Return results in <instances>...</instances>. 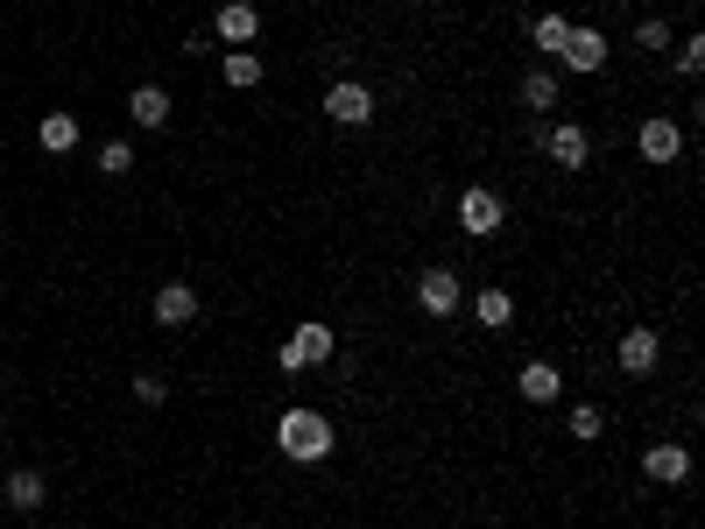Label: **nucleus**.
Returning <instances> with one entry per match:
<instances>
[{
	"instance_id": "nucleus-1",
	"label": "nucleus",
	"mask_w": 705,
	"mask_h": 529,
	"mask_svg": "<svg viewBox=\"0 0 705 529\" xmlns=\"http://www.w3.org/2000/svg\"><path fill=\"white\" fill-rule=\"evenodd\" d=\"M276 445L282 452H290V459L297 466H318V459H332V417H325V409H282V417H276Z\"/></svg>"
},
{
	"instance_id": "nucleus-2",
	"label": "nucleus",
	"mask_w": 705,
	"mask_h": 529,
	"mask_svg": "<svg viewBox=\"0 0 705 529\" xmlns=\"http://www.w3.org/2000/svg\"><path fill=\"white\" fill-rule=\"evenodd\" d=\"M332 346H339V339H332V325H297L290 339H282V353H276V361L282 367H318V361H332Z\"/></svg>"
},
{
	"instance_id": "nucleus-3",
	"label": "nucleus",
	"mask_w": 705,
	"mask_h": 529,
	"mask_svg": "<svg viewBox=\"0 0 705 529\" xmlns=\"http://www.w3.org/2000/svg\"><path fill=\"white\" fill-rule=\"evenodd\" d=\"M325 113L339 127H367L374 121V92L360 85V79H339V85H325Z\"/></svg>"
},
{
	"instance_id": "nucleus-4",
	"label": "nucleus",
	"mask_w": 705,
	"mask_h": 529,
	"mask_svg": "<svg viewBox=\"0 0 705 529\" xmlns=\"http://www.w3.org/2000/svg\"><path fill=\"white\" fill-rule=\"evenodd\" d=\"M543 156L558 163V169H585L593 163V142H585V127H571V121H558V127H543Z\"/></svg>"
},
{
	"instance_id": "nucleus-5",
	"label": "nucleus",
	"mask_w": 705,
	"mask_h": 529,
	"mask_svg": "<svg viewBox=\"0 0 705 529\" xmlns=\"http://www.w3.org/2000/svg\"><path fill=\"white\" fill-rule=\"evenodd\" d=\"M501 219H508V205H501V198H494V191H487V184H473V191L459 198V226H466V234H473V240H487V234H501Z\"/></svg>"
},
{
	"instance_id": "nucleus-6",
	"label": "nucleus",
	"mask_w": 705,
	"mask_h": 529,
	"mask_svg": "<svg viewBox=\"0 0 705 529\" xmlns=\"http://www.w3.org/2000/svg\"><path fill=\"white\" fill-rule=\"evenodd\" d=\"M459 269H424V276H416V304H424L431 318H452V311H459Z\"/></svg>"
},
{
	"instance_id": "nucleus-7",
	"label": "nucleus",
	"mask_w": 705,
	"mask_h": 529,
	"mask_svg": "<svg viewBox=\"0 0 705 529\" xmlns=\"http://www.w3.org/2000/svg\"><path fill=\"white\" fill-rule=\"evenodd\" d=\"M558 56H564L571 71H579V79H593V71H606V35L571 22V35H564V50H558Z\"/></svg>"
},
{
	"instance_id": "nucleus-8",
	"label": "nucleus",
	"mask_w": 705,
	"mask_h": 529,
	"mask_svg": "<svg viewBox=\"0 0 705 529\" xmlns=\"http://www.w3.org/2000/svg\"><path fill=\"white\" fill-rule=\"evenodd\" d=\"M635 148H642L650 163H677V156H684V135H677V121H663V113H656V121H642Z\"/></svg>"
},
{
	"instance_id": "nucleus-9",
	"label": "nucleus",
	"mask_w": 705,
	"mask_h": 529,
	"mask_svg": "<svg viewBox=\"0 0 705 529\" xmlns=\"http://www.w3.org/2000/svg\"><path fill=\"white\" fill-rule=\"evenodd\" d=\"M642 474H650L656 487H677L684 474H692V452H684V445H650V452H642Z\"/></svg>"
},
{
	"instance_id": "nucleus-10",
	"label": "nucleus",
	"mask_w": 705,
	"mask_h": 529,
	"mask_svg": "<svg viewBox=\"0 0 705 529\" xmlns=\"http://www.w3.org/2000/svg\"><path fill=\"white\" fill-rule=\"evenodd\" d=\"M212 35H219V43H255V35H261V14L247 8V0H226L219 22H212Z\"/></svg>"
},
{
	"instance_id": "nucleus-11",
	"label": "nucleus",
	"mask_w": 705,
	"mask_h": 529,
	"mask_svg": "<svg viewBox=\"0 0 705 529\" xmlns=\"http://www.w3.org/2000/svg\"><path fill=\"white\" fill-rule=\"evenodd\" d=\"M198 318V290L190 282H163L156 290V325H190Z\"/></svg>"
},
{
	"instance_id": "nucleus-12",
	"label": "nucleus",
	"mask_w": 705,
	"mask_h": 529,
	"mask_svg": "<svg viewBox=\"0 0 705 529\" xmlns=\"http://www.w3.org/2000/svg\"><path fill=\"white\" fill-rule=\"evenodd\" d=\"M516 388L529 395V403H558V395H564V374L550 367V361H529V367L516 374Z\"/></svg>"
},
{
	"instance_id": "nucleus-13",
	"label": "nucleus",
	"mask_w": 705,
	"mask_h": 529,
	"mask_svg": "<svg viewBox=\"0 0 705 529\" xmlns=\"http://www.w3.org/2000/svg\"><path fill=\"white\" fill-rule=\"evenodd\" d=\"M656 353H663V346H656V332H650V325L621 332V367H628V374H650V367H656Z\"/></svg>"
},
{
	"instance_id": "nucleus-14",
	"label": "nucleus",
	"mask_w": 705,
	"mask_h": 529,
	"mask_svg": "<svg viewBox=\"0 0 705 529\" xmlns=\"http://www.w3.org/2000/svg\"><path fill=\"white\" fill-rule=\"evenodd\" d=\"M127 113H135V127H163L169 121V92L163 85H135L127 92Z\"/></svg>"
},
{
	"instance_id": "nucleus-15",
	"label": "nucleus",
	"mask_w": 705,
	"mask_h": 529,
	"mask_svg": "<svg viewBox=\"0 0 705 529\" xmlns=\"http://www.w3.org/2000/svg\"><path fill=\"white\" fill-rule=\"evenodd\" d=\"M473 318H480L487 332H508V318H516V297H508V290H480V297H473Z\"/></svg>"
},
{
	"instance_id": "nucleus-16",
	"label": "nucleus",
	"mask_w": 705,
	"mask_h": 529,
	"mask_svg": "<svg viewBox=\"0 0 705 529\" xmlns=\"http://www.w3.org/2000/svg\"><path fill=\"white\" fill-rule=\"evenodd\" d=\"M35 142H43L50 156H64V148H79V121H71V113H43V127H35Z\"/></svg>"
},
{
	"instance_id": "nucleus-17",
	"label": "nucleus",
	"mask_w": 705,
	"mask_h": 529,
	"mask_svg": "<svg viewBox=\"0 0 705 529\" xmlns=\"http://www.w3.org/2000/svg\"><path fill=\"white\" fill-rule=\"evenodd\" d=\"M558 100H564L558 79H543V71H529V79H522V106H529V113H550Z\"/></svg>"
},
{
	"instance_id": "nucleus-18",
	"label": "nucleus",
	"mask_w": 705,
	"mask_h": 529,
	"mask_svg": "<svg viewBox=\"0 0 705 529\" xmlns=\"http://www.w3.org/2000/svg\"><path fill=\"white\" fill-rule=\"evenodd\" d=\"M8 501H14V508H43V501H50V487H43V474H29V466H22V474L8 480Z\"/></svg>"
},
{
	"instance_id": "nucleus-19",
	"label": "nucleus",
	"mask_w": 705,
	"mask_h": 529,
	"mask_svg": "<svg viewBox=\"0 0 705 529\" xmlns=\"http://www.w3.org/2000/svg\"><path fill=\"white\" fill-rule=\"evenodd\" d=\"M226 85H234V92L261 85V56H255V50H234V56H226Z\"/></svg>"
},
{
	"instance_id": "nucleus-20",
	"label": "nucleus",
	"mask_w": 705,
	"mask_h": 529,
	"mask_svg": "<svg viewBox=\"0 0 705 529\" xmlns=\"http://www.w3.org/2000/svg\"><path fill=\"white\" fill-rule=\"evenodd\" d=\"M529 35H537V50H550V56H558V50H564V35H571V22H564V14H543V22L529 29Z\"/></svg>"
},
{
	"instance_id": "nucleus-21",
	"label": "nucleus",
	"mask_w": 705,
	"mask_h": 529,
	"mask_svg": "<svg viewBox=\"0 0 705 529\" xmlns=\"http://www.w3.org/2000/svg\"><path fill=\"white\" fill-rule=\"evenodd\" d=\"M100 169H106V177H127V169H135V148H127V142H106V148H100Z\"/></svg>"
},
{
	"instance_id": "nucleus-22",
	"label": "nucleus",
	"mask_w": 705,
	"mask_h": 529,
	"mask_svg": "<svg viewBox=\"0 0 705 529\" xmlns=\"http://www.w3.org/2000/svg\"><path fill=\"white\" fill-rule=\"evenodd\" d=\"M677 71H692V79L705 71V35H684L677 43Z\"/></svg>"
},
{
	"instance_id": "nucleus-23",
	"label": "nucleus",
	"mask_w": 705,
	"mask_h": 529,
	"mask_svg": "<svg viewBox=\"0 0 705 529\" xmlns=\"http://www.w3.org/2000/svg\"><path fill=\"white\" fill-rule=\"evenodd\" d=\"M571 438H600V409H593V403L571 409Z\"/></svg>"
},
{
	"instance_id": "nucleus-24",
	"label": "nucleus",
	"mask_w": 705,
	"mask_h": 529,
	"mask_svg": "<svg viewBox=\"0 0 705 529\" xmlns=\"http://www.w3.org/2000/svg\"><path fill=\"white\" fill-rule=\"evenodd\" d=\"M635 43H642V50H663V43H677V35L663 29V22H642V29H635Z\"/></svg>"
},
{
	"instance_id": "nucleus-25",
	"label": "nucleus",
	"mask_w": 705,
	"mask_h": 529,
	"mask_svg": "<svg viewBox=\"0 0 705 529\" xmlns=\"http://www.w3.org/2000/svg\"><path fill=\"white\" fill-rule=\"evenodd\" d=\"M135 395H142V403H163L169 382H156V374H135Z\"/></svg>"
}]
</instances>
